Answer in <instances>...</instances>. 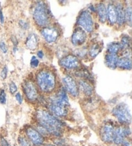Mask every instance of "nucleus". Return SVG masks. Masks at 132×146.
I'll return each instance as SVG.
<instances>
[{"mask_svg": "<svg viewBox=\"0 0 132 146\" xmlns=\"http://www.w3.org/2000/svg\"><path fill=\"white\" fill-rule=\"evenodd\" d=\"M131 135V130L128 125L116 127L114 132L113 143L116 145H121L123 141Z\"/></svg>", "mask_w": 132, "mask_h": 146, "instance_id": "9b49d317", "label": "nucleus"}, {"mask_svg": "<svg viewBox=\"0 0 132 146\" xmlns=\"http://www.w3.org/2000/svg\"><path fill=\"white\" fill-rule=\"evenodd\" d=\"M115 127L110 122H106L102 125L100 130L101 139L106 143H113Z\"/></svg>", "mask_w": 132, "mask_h": 146, "instance_id": "6e6552de", "label": "nucleus"}, {"mask_svg": "<svg viewBox=\"0 0 132 146\" xmlns=\"http://www.w3.org/2000/svg\"><path fill=\"white\" fill-rule=\"evenodd\" d=\"M11 41L14 44V47H17V44H18V41H17L16 37L14 36H12L11 37Z\"/></svg>", "mask_w": 132, "mask_h": 146, "instance_id": "f704fd0d", "label": "nucleus"}, {"mask_svg": "<svg viewBox=\"0 0 132 146\" xmlns=\"http://www.w3.org/2000/svg\"><path fill=\"white\" fill-rule=\"evenodd\" d=\"M48 106L50 112L56 117H65L68 115L70 103L64 88H61L54 96L50 98Z\"/></svg>", "mask_w": 132, "mask_h": 146, "instance_id": "f03ea898", "label": "nucleus"}, {"mask_svg": "<svg viewBox=\"0 0 132 146\" xmlns=\"http://www.w3.org/2000/svg\"><path fill=\"white\" fill-rule=\"evenodd\" d=\"M41 34L49 43H53L56 41L59 36L58 30L56 28L52 27H44L41 31Z\"/></svg>", "mask_w": 132, "mask_h": 146, "instance_id": "ddd939ff", "label": "nucleus"}, {"mask_svg": "<svg viewBox=\"0 0 132 146\" xmlns=\"http://www.w3.org/2000/svg\"><path fill=\"white\" fill-rule=\"evenodd\" d=\"M16 99L17 101V102L19 103V104H21L23 102V97L21 96V95L20 93H17V94L16 95Z\"/></svg>", "mask_w": 132, "mask_h": 146, "instance_id": "473e14b6", "label": "nucleus"}, {"mask_svg": "<svg viewBox=\"0 0 132 146\" xmlns=\"http://www.w3.org/2000/svg\"><path fill=\"white\" fill-rule=\"evenodd\" d=\"M79 88L81 90L85 96L91 97L93 94V87L90 83L87 80L81 79L79 80Z\"/></svg>", "mask_w": 132, "mask_h": 146, "instance_id": "2eb2a0df", "label": "nucleus"}, {"mask_svg": "<svg viewBox=\"0 0 132 146\" xmlns=\"http://www.w3.org/2000/svg\"><path fill=\"white\" fill-rule=\"evenodd\" d=\"M115 7L117 11V23L119 26H123L126 23L124 7L123 4L120 3L115 5Z\"/></svg>", "mask_w": 132, "mask_h": 146, "instance_id": "dca6fc26", "label": "nucleus"}, {"mask_svg": "<svg viewBox=\"0 0 132 146\" xmlns=\"http://www.w3.org/2000/svg\"><path fill=\"white\" fill-rule=\"evenodd\" d=\"M96 11L97 12L99 21L102 23H105L107 20V8L103 3H100L97 5Z\"/></svg>", "mask_w": 132, "mask_h": 146, "instance_id": "a211bd4d", "label": "nucleus"}, {"mask_svg": "<svg viewBox=\"0 0 132 146\" xmlns=\"http://www.w3.org/2000/svg\"><path fill=\"white\" fill-rule=\"evenodd\" d=\"M19 25H20V27H21L22 29H23L25 30H27L29 27V23H28L26 21H25V20H22V19L19 20Z\"/></svg>", "mask_w": 132, "mask_h": 146, "instance_id": "c756f323", "label": "nucleus"}, {"mask_svg": "<svg viewBox=\"0 0 132 146\" xmlns=\"http://www.w3.org/2000/svg\"><path fill=\"white\" fill-rule=\"evenodd\" d=\"M23 92L27 100L30 102H35L38 99V92L34 82L26 80L23 85Z\"/></svg>", "mask_w": 132, "mask_h": 146, "instance_id": "1a4fd4ad", "label": "nucleus"}, {"mask_svg": "<svg viewBox=\"0 0 132 146\" xmlns=\"http://www.w3.org/2000/svg\"><path fill=\"white\" fill-rule=\"evenodd\" d=\"M111 113L122 125H128L131 124V115L128 106L124 103L115 106L111 111Z\"/></svg>", "mask_w": 132, "mask_h": 146, "instance_id": "39448f33", "label": "nucleus"}, {"mask_svg": "<svg viewBox=\"0 0 132 146\" xmlns=\"http://www.w3.org/2000/svg\"><path fill=\"white\" fill-rule=\"evenodd\" d=\"M0 49H1V51L5 53V54L8 51V47H7V44L4 41H1L0 42Z\"/></svg>", "mask_w": 132, "mask_h": 146, "instance_id": "2f4dec72", "label": "nucleus"}, {"mask_svg": "<svg viewBox=\"0 0 132 146\" xmlns=\"http://www.w3.org/2000/svg\"><path fill=\"white\" fill-rule=\"evenodd\" d=\"M61 66L67 70H76L80 67V61L74 55H67L61 58L59 61Z\"/></svg>", "mask_w": 132, "mask_h": 146, "instance_id": "9d476101", "label": "nucleus"}, {"mask_svg": "<svg viewBox=\"0 0 132 146\" xmlns=\"http://www.w3.org/2000/svg\"><path fill=\"white\" fill-rule=\"evenodd\" d=\"M38 127L43 129L46 134L60 137L64 131L65 124L61 120L52 115L49 111L39 110L35 114Z\"/></svg>", "mask_w": 132, "mask_h": 146, "instance_id": "f257e3e1", "label": "nucleus"}, {"mask_svg": "<svg viewBox=\"0 0 132 146\" xmlns=\"http://www.w3.org/2000/svg\"><path fill=\"white\" fill-rule=\"evenodd\" d=\"M18 143L20 146H34L27 138L24 137H19L18 138Z\"/></svg>", "mask_w": 132, "mask_h": 146, "instance_id": "a878e982", "label": "nucleus"}, {"mask_svg": "<svg viewBox=\"0 0 132 146\" xmlns=\"http://www.w3.org/2000/svg\"><path fill=\"white\" fill-rule=\"evenodd\" d=\"M26 46L29 50H35L38 46V38L35 34H30L26 40Z\"/></svg>", "mask_w": 132, "mask_h": 146, "instance_id": "4be33fe9", "label": "nucleus"}, {"mask_svg": "<svg viewBox=\"0 0 132 146\" xmlns=\"http://www.w3.org/2000/svg\"><path fill=\"white\" fill-rule=\"evenodd\" d=\"M33 18L35 24L39 27H46L49 24V11L44 2L39 1L35 5L33 12Z\"/></svg>", "mask_w": 132, "mask_h": 146, "instance_id": "20e7f679", "label": "nucleus"}, {"mask_svg": "<svg viewBox=\"0 0 132 146\" xmlns=\"http://www.w3.org/2000/svg\"><path fill=\"white\" fill-rule=\"evenodd\" d=\"M119 57L116 54H108L105 56V64L106 66L111 70H115L117 68Z\"/></svg>", "mask_w": 132, "mask_h": 146, "instance_id": "aec40b11", "label": "nucleus"}, {"mask_svg": "<svg viewBox=\"0 0 132 146\" xmlns=\"http://www.w3.org/2000/svg\"><path fill=\"white\" fill-rule=\"evenodd\" d=\"M36 82L41 92L44 94H50L55 88V75L47 68L41 69L36 75Z\"/></svg>", "mask_w": 132, "mask_h": 146, "instance_id": "7ed1b4c3", "label": "nucleus"}, {"mask_svg": "<svg viewBox=\"0 0 132 146\" xmlns=\"http://www.w3.org/2000/svg\"><path fill=\"white\" fill-rule=\"evenodd\" d=\"M77 24L85 32L91 33L94 29V23L92 14L88 11H83L79 16Z\"/></svg>", "mask_w": 132, "mask_h": 146, "instance_id": "423d86ee", "label": "nucleus"}, {"mask_svg": "<svg viewBox=\"0 0 132 146\" xmlns=\"http://www.w3.org/2000/svg\"><path fill=\"white\" fill-rule=\"evenodd\" d=\"M124 12H125L126 22L128 23L129 26H131V14H132L131 7L127 6L126 8L124 9Z\"/></svg>", "mask_w": 132, "mask_h": 146, "instance_id": "393cba45", "label": "nucleus"}, {"mask_svg": "<svg viewBox=\"0 0 132 146\" xmlns=\"http://www.w3.org/2000/svg\"><path fill=\"white\" fill-rule=\"evenodd\" d=\"M103 44L100 42H95L92 44H91L89 50H88V54L91 58L94 59L97 56V55L102 51Z\"/></svg>", "mask_w": 132, "mask_h": 146, "instance_id": "412c9836", "label": "nucleus"}, {"mask_svg": "<svg viewBox=\"0 0 132 146\" xmlns=\"http://www.w3.org/2000/svg\"><path fill=\"white\" fill-rule=\"evenodd\" d=\"M41 146H57V145H54V144H51V143H47V144H43Z\"/></svg>", "mask_w": 132, "mask_h": 146, "instance_id": "58836bf2", "label": "nucleus"}, {"mask_svg": "<svg viewBox=\"0 0 132 146\" xmlns=\"http://www.w3.org/2000/svg\"><path fill=\"white\" fill-rule=\"evenodd\" d=\"M121 50V45L119 42H113L107 46V52L109 54H116Z\"/></svg>", "mask_w": 132, "mask_h": 146, "instance_id": "5701e85b", "label": "nucleus"}, {"mask_svg": "<svg viewBox=\"0 0 132 146\" xmlns=\"http://www.w3.org/2000/svg\"><path fill=\"white\" fill-rule=\"evenodd\" d=\"M37 57H39V59H43V57H44V54H43L42 50H39L37 53Z\"/></svg>", "mask_w": 132, "mask_h": 146, "instance_id": "e433bc0d", "label": "nucleus"}, {"mask_svg": "<svg viewBox=\"0 0 132 146\" xmlns=\"http://www.w3.org/2000/svg\"><path fill=\"white\" fill-rule=\"evenodd\" d=\"M7 101V95L4 90H1L0 91V103L2 104H5Z\"/></svg>", "mask_w": 132, "mask_h": 146, "instance_id": "bb28decb", "label": "nucleus"}, {"mask_svg": "<svg viewBox=\"0 0 132 146\" xmlns=\"http://www.w3.org/2000/svg\"><path fill=\"white\" fill-rule=\"evenodd\" d=\"M9 91L11 94H14L17 91V87L15 82H11L9 84Z\"/></svg>", "mask_w": 132, "mask_h": 146, "instance_id": "c85d7f7f", "label": "nucleus"}, {"mask_svg": "<svg viewBox=\"0 0 132 146\" xmlns=\"http://www.w3.org/2000/svg\"><path fill=\"white\" fill-rule=\"evenodd\" d=\"M27 138L35 146H41L44 144L45 138L35 128L29 127L26 129Z\"/></svg>", "mask_w": 132, "mask_h": 146, "instance_id": "f8f14e48", "label": "nucleus"}, {"mask_svg": "<svg viewBox=\"0 0 132 146\" xmlns=\"http://www.w3.org/2000/svg\"><path fill=\"white\" fill-rule=\"evenodd\" d=\"M130 38L128 36H124L121 37V50H128L130 47Z\"/></svg>", "mask_w": 132, "mask_h": 146, "instance_id": "b1692460", "label": "nucleus"}, {"mask_svg": "<svg viewBox=\"0 0 132 146\" xmlns=\"http://www.w3.org/2000/svg\"><path fill=\"white\" fill-rule=\"evenodd\" d=\"M122 146H131V143L130 142V141H129L128 139H125L124 140L123 143H121Z\"/></svg>", "mask_w": 132, "mask_h": 146, "instance_id": "c9c22d12", "label": "nucleus"}, {"mask_svg": "<svg viewBox=\"0 0 132 146\" xmlns=\"http://www.w3.org/2000/svg\"><path fill=\"white\" fill-rule=\"evenodd\" d=\"M107 8V19L111 25L117 23V11L116 7L113 3L108 4Z\"/></svg>", "mask_w": 132, "mask_h": 146, "instance_id": "f3484780", "label": "nucleus"}, {"mask_svg": "<svg viewBox=\"0 0 132 146\" xmlns=\"http://www.w3.org/2000/svg\"><path fill=\"white\" fill-rule=\"evenodd\" d=\"M39 64V61L38 60L35 56H32L31 61H30V66L33 68H35L38 67Z\"/></svg>", "mask_w": 132, "mask_h": 146, "instance_id": "cd10ccee", "label": "nucleus"}, {"mask_svg": "<svg viewBox=\"0 0 132 146\" xmlns=\"http://www.w3.org/2000/svg\"><path fill=\"white\" fill-rule=\"evenodd\" d=\"M63 83L64 88L70 95L73 97H77L79 95V88L75 79L69 75H67L63 78Z\"/></svg>", "mask_w": 132, "mask_h": 146, "instance_id": "0eeeda50", "label": "nucleus"}, {"mask_svg": "<svg viewBox=\"0 0 132 146\" xmlns=\"http://www.w3.org/2000/svg\"><path fill=\"white\" fill-rule=\"evenodd\" d=\"M0 146H10V145L4 138H1L0 140Z\"/></svg>", "mask_w": 132, "mask_h": 146, "instance_id": "72a5a7b5", "label": "nucleus"}, {"mask_svg": "<svg viewBox=\"0 0 132 146\" xmlns=\"http://www.w3.org/2000/svg\"><path fill=\"white\" fill-rule=\"evenodd\" d=\"M87 39L86 32L80 27L76 28L71 37V42L73 46H79L83 45Z\"/></svg>", "mask_w": 132, "mask_h": 146, "instance_id": "4468645a", "label": "nucleus"}, {"mask_svg": "<svg viewBox=\"0 0 132 146\" xmlns=\"http://www.w3.org/2000/svg\"><path fill=\"white\" fill-rule=\"evenodd\" d=\"M117 67L124 70H131L132 68V63L131 59L127 57H122L119 58Z\"/></svg>", "mask_w": 132, "mask_h": 146, "instance_id": "6ab92c4d", "label": "nucleus"}, {"mask_svg": "<svg viewBox=\"0 0 132 146\" xmlns=\"http://www.w3.org/2000/svg\"><path fill=\"white\" fill-rule=\"evenodd\" d=\"M7 74H8V68L7 66H5L1 72V77L2 78V79H6L7 77Z\"/></svg>", "mask_w": 132, "mask_h": 146, "instance_id": "7c9ffc66", "label": "nucleus"}, {"mask_svg": "<svg viewBox=\"0 0 132 146\" xmlns=\"http://www.w3.org/2000/svg\"><path fill=\"white\" fill-rule=\"evenodd\" d=\"M0 21H1V24H3L4 16H3V12H2L1 10H0Z\"/></svg>", "mask_w": 132, "mask_h": 146, "instance_id": "4c0bfd02", "label": "nucleus"}]
</instances>
